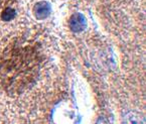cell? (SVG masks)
Wrapping results in <instances>:
<instances>
[{"instance_id":"1","label":"cell","mask_w":146,"mask_h":124,"mask_svg":"<svg viewBox=\"0 0 146 124\" xmlns=\"http://www.w3.org/2000/svg\"><path fill=\"white\" fill-rule=\"evenodd\" d=\"M41 63L36 45L15 39L0 55V81L9 93H20L35 82Z\"/></svg>"},{"instance_id":"2","label":"cell","mask_w":146,"mask_h":124,"mask_svg":"<svg viewBox=\"0 0 146 124\" xmlns=\"http://www.w3.org/2000/svg\"><path fill=\"white\" fill-rule=\"evenodd\" d=\"M86 18L81 13H76L70 18V27L74 32H81L86 28Z\"/></svg>"},{"instance_id":"3","label":"cell","mask_w":146,"mask_h":124,"mask_svg":"<svg viewBox=\"0 0 146 124\" xmlns=\"http://www.w3.org/2000/svg\"><path fill=\"white\" fill-rule=\"evenodd\" d=\"M50 13V5L46 1H40L33 7V14L37 19H44Z\"/></svg>"},{"instance_id":"4","label":"cell","mask_w":146,"mask_h":124,"mask_svg":"<svg viewBox=\"0 0 146 124\" xmlns=\"http://www.w3.org/2000/svg\"><path fill=\"white\" fill-rule=\"evenodd\" d=\"M123 124H145V118L141 113L130 112L124 117Z\"/></svg>"},{"instance_id":"5","label":"cell","mask_w":146,"mask_h":124,"mask_svg":"<svg viewBox=\"0 0 146 124\" xmlns=\"http://www.w3.org/2000/svg\"><path fill=\"white\" fill-rule=\"evenodd\" d=\"M15 14V10L11 7H5L4 9H2L1 11V19L5 20V21H8V20H11L14 18Z\"/></svg>"},{"instance_id":"6","label":"cell","mask_w":146,"mask_h":124,"mask_svg":"<svg viewBox=\"0 0 146 124\" xmlns=\"http://www.w3.org/2000/svg\"><path fill=\"white\" fill-rule=\"evenodd\" d=\"M9 1H10V0H0V9H2V8L4 9L5 5H6Z\"/></svg>"},{"instance_id":"7","label":"cell","mask_w":146,"mask_h":124,"mask_svg":"<svg viewBox=\"0 0 146 124\" xmlns=\"http://www.w3.org/2000/svg\"><path fill=\"white\" fill-rule=\"evenodd\" d=\"M97 124H110V122H108L105 118H101L99 121L97 122Z\"/></svg>"}]
</instances>
